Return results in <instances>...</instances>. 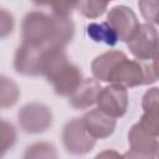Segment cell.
<instances>
[{"mask_svg":"<svg viewBox=\"0 0 159 159\" xmlns=\"http://www.w3.org/2000/svg\"><path fill=\"white\" fill-rule=\"evenodd\" d=\"M75 25L70 17L48 16L41 11L29 12L21 25L24 43L45 47H63L72 40Z\"/></svg>","mask_w":159,"mask_h":159,"instance_id":"6da1fadb","label":"cell"},{"mask_svg":"<svg viewBox=\"0 0 159 159\" xmlns=\"http://www.w3.org/2000/svg\"><path fill=\"white\" fill-rule=\"evenodd\" d=\"M155 81L157 78L153 73L152 65L148 66L135 60H128V57L122 60L108 77V82L124 88L149 84Z\"/></svg>","mask_w":159,"mask_h":159,"instance_id":"7a4b0ae2","label":"cell"},{"mask_svg":"<svg viewBox=\"0 0 159 159\" xmlns=\"http://www.w3.org/2000/svg\"><path fill=\"white\" fill-rule=\"evenodd\" d=\"M130 53L138 60H154L159 53V32L152 24H139L127 41Z\"/></svg>","mask_w":159,"mask_h":159,"instance_id":"3957f363","label":"cell"},{"mask_svg":"<svg viewBox=\"0 0 159 159\" xmlns=\"http://www.w3.org/2000/svg\"><path fill=\"white\" fill-rule=\"evenodd\" d=\"M128 143L130 149L124 159H154L159 153V137L149 134L138 123L129 129Z\"/></svg>","mask_w":159,"mask_h":159,"instance_id":"277c9868","label":"cell"},{"mask_svg":"<svg viewBox=\"0 0 159 159\" xmlns=\"http://www.w3.org/2000/svg\"><path fill=\"white\" fill-rule=\"evenodd\" d=\"M62 142L66 150L75 155H84L89 153L96 144V139L86 130L82 118H73L65 125Z\"/></svg>","mask_w":159,"mask_h":159,"instance_id":"5b68a950","label":"cell"},{"mask_svg":"<svg viewBox=\"0 0 159 159\" xmlns=\"http://www.w3.org/2000/svg\"><path fill=\"white\" fill-rule=\"evenodd\" d=\"M20 127L24 132L36 134L46 132L52 124V113L42 103H27L17 114Z\"/></svg>","mask_w":159,"mask_h":159,"instance_id":"8992f818","label":"cell"},{"mask_svg":"<svg viewBox=\"0 0 159 159\" xmlns=\"http://www.w3.org/2000/svg\"><path fill=\"white\" fill-rule=\"evenodd\" d=\"M97 106L99 111L113 118L123 117L128 108L127 89L118 84L102 88L97 98Z\"/></svg>","mask_w":159,"mask_h":159,"instance_id":"52a82bcc","label":"cell"},{"mask_svg":"<svg viewBox=\"0 0 159 159\" xmlns=\"http://www.w3.org/2000/svg\"><path fill=\"white\" fill-rule=\"evenodd\" d=\"M107 24L113 29L119 41L127 42L139 26L137 15L125 5L112 7L107 15Z\"/></svg>","mask_w":159,"mask_h":159,"instance_id":"ba28073f","label":"cell"},{"mask_svg":"<svg viewBox=\"0 0 159 159\" xmlns=\"http://www.w3.org/2000/svg\"><path fill=\"white\" fill-rule=\"evenodd\" d=\"M144 111L138 124L149 134L159 137V88H149L142 98Z\"/></svg>","mask_w":159,"mask_h":159,"instance_id":"9c48e42d","label":"cell"},{"mask_svg":"<svg viewBox=\"0 0 159 159\" xmlns=\"http://www.w3.org/2000/svg\"><path fill=\"white\" fill-rule=\"evenodd\" d=\"M43 48L45 46H34L29 43H22L15 53V60H14L15 70L19 73L27 76L40 75V60Z\"/></svg>","mask_w":159,"mask_h":159,"instance_id":"30bf717a","label":"cell"},{"mask_svg":"<svg viewBox=\"0 0 159 159\" xmlns=\"http://www.w3.org/2000/svg\"><path fill=\"white\" fill-rule=\"evenodd\" d=\"M86 130L94 139H104L113 134L116 129V118L103 113L102 111L92 109L82 117Z\"/></svg>","mask_w":159,"mask_h":159,"instance_id":"8fae6325","label":"cell"},{"mask_svg":"<svg viewBox=\"0 0 159 159\" xmlns=\"http://www.w3.org/2000/svg\"><path fill=\"white\" fill-rule=\"evenodd\" d=\"M68 63L63 47H45L40 60V75L51 82Z\"/></svg>","mask_w":159,"mask_h":159,"instance_id":"7c38bea8","label":"cell"},{"mask_svg":"<svg viewBox=\"0 0 159 159\" xmlns=\"http://www.w3.org/2000/svg\"><path fill=\"white\" fill-rule=\"evenodd\" d=\"M83 78H82V72L81 70L73 65V63H68L52 81V86L53 89L56 92V94L58 96H71L77 87L82 83Z\"/></svg>","mask_w":159,"mask_h":159,"instance_id":"4fadbf2b","label":"cell"},{"mask_svg":"<svg viewBox=\"0 0 159 159\" xmlns=\"http://www.w3.org/2000/svg\"><path fill=\"white\" fill-rule=\"evenodd\" d=\"M102 87L97 80L84 78L82 83L77 87V89L70 96V103L73 108L84 109L94 103H97V98L99 96Z\"/></svg>","mask_w":159,"mask_h":159,"instance_id":"5bb4252c","label":"cell"},{"mask_svg":"<svg viewBox=\"0 0 159 159\" xmlns=\"http://www.w3.org/2000/svg\"><path fill=\"white\" fill-rule=\"evenodd\" d=\"M127 56L122 51H107L99 56H97L91 65V70L93 76L98 81L108 82V77L113 68Z\"/></svg>","mask_w":159,"mask_h":159,"instance_id":"9a60e30c","label":"cell"},{"mask_svg":"<svg viewBox=\"0 0 159 159\" xmlns=\"http://www.w3.org/2000/svg\"><path fill=\"white\" fill-rule=\"evenodd\" d=\"M87 35L96 42H104L106 45L114 46L119 40L113 29L106 22H92L87 26Z\"/></svg>","mask_w":159,"mask_h":159,"instance_id":"2e32d148","label":"cell"},{"mask_svg":"<svg viewBox=\"0 0 159 159\" xmlns=\"http://www.w3.org/2000/svg\"><path fill=\"white\" fill-rule=\"evenodd\" d=\"M22 159H57V152L52 144L37 142L26 148Z\"/></svg>","mask_w":159,"mask_h":159,"instance_id":"e0dca14e","label":"cell"},{"mask_svg":"<svg viewBox=\"0 0 159 159\" xmlns=\"http://www.w3.org/2000/svg\"><path fill=\"white\" fill-rule=\"evenodd\" d=\"M0 94H1V107L5 108V107H10V106H14L20 96V92H19V88L15 84L14 81H11L10 78H6V77H1V91H0Z\"/></svg>","mask_w":159,"mask_h":159,"instance_id":"ac0fdd59","label":"cell"},{"mask_svg":"<svg viewBox=\"0 0 159 159\" xmlns=\"http://www.w3.org/2000/svg\"><path fill=\"white\" fill-rule=\"evenodd\" d=\"M107 6H108L107 1L88 0V1H78L76 9H78V11L83 16L88 19H96L104 14V11L107 10Z\"/></svg>","mask_w":159,"mask_h":159,"instance_id":"d6986e66","label":"cell"},{"mask_svg":"<svg viewBox=\"0 0 159 159\" xmlns=\"http://www.w3.org/2000/svg\"><path fill=\"white\" fill-rule=\"evenodd\" d=\"M138 6L148 24H157L159 26V1H139Z\"/></svg>","mask_w":159,"mask_h":159,"instance_id":"ffe728a7","label":"cell"},{"mask_svg":"<svg viewBox=\"0 0 159 159\" xmlns=\"http://www.w3.org/2000/svg\"><path fill=\"white\" fill-rule=\"evenodd\" d=\"M1 150H2V155L5 154V152L12 147V144L15 143L16 139V130L14 128V125L11 123H7L5 120H2L1 123Z\"/></svg>","mask_w":159,"mask_h":159,"instance_id":"44dd1931","label":"cell"},{"mask_svg":"<svg viewBox=\"0 0 159 159\" xmlns=\"http://www.w3.org/2000/svg\"><path fill=\"white\" fill-rule=\"evenodd\" d=\"M52 12L53 15H58V16H66L70 17L71 12L77 7V2H60V4H52Z\"/></svg>","mask_w":159,"mask_h":159,"instance_id":"7402d4cb","label":"cell"},{"mask_svg":"<svg viewBox=\"0 0 159 159\" xmlns=\"http://www.w3.org/2000/svg\"><path fill=\"white\" fill-rule=\"evenodd\" d=\"M14 27V20L10 14H7L4 9L1 10V36H6L9 32L12 31Z\"/></svg>","mask_w":159,"mask_h":159,"instance_id":"603a6c76","label":"cell"},{"mask_svg":"<svg viewBox=\"0 0 159 159\" xmlns=\"http://www.w3.org/2000/svg\"><path fill=\"white\" fill-rule=\"evenodd\" d=\"M93 159H124V155L119 154L118 152L113 149H107V150L98 153Z\"/></svg>","mask_w":159,"mask_h":159,"instance_id":"cb8c5ba5","label":"cell"},{"mask_svg":"<svg viewBox=\"0 0 159 159\" xmlns=\"http://www.w3.org/2000/svg\"><path fill=\"white\" fill-rule=\"evenodd\" d=\"M152 70H153V73L155 76V78L158 80L159 78V53L155 56V58L153 60V63H152Z\"/></svg>","mask_w":159,"mask_h":159,"instance_id":"d4e9b609","label":"cell"},{"mask_svg":"<svg viewBox=\"0 0 159 159\" xmlns=\"http://www.w3.org/2000/svg\"><path fill=\"white\" fill-rule=\"evenodd\" d=\"M157 157H158V159H159V153H158V155H157Z\"/></svg>","mask_w":159,"mask_h":159,"instance_id":"484cf974","label":"cell"}]
</instances>
